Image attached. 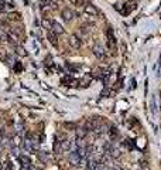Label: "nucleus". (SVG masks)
<instances>
[{"mask_svg":"<svg viewBox=\"0 0 161 170\" xmlns=\"http://www.w3.org/2000/svg\"><path fill=\"white\" fill-rule=\"evenodd\" d=\"M61 143V150H69L71 146H72V142L69 139H64L62 142H59Z\"/></svg>","mask_w":161,"mask_h":170,"instance_id":"nucleus-12","label":"nucleus"},{"mask_svg":"<svg viewBox=\"0 0 161 170\" xmlns=\"http://www.w3.org/2000/svg\"><path fill=\"white\" fill-rule=\"evenodd\" d=\"M71 2H72V3H75V2H77V0H71Z\"/></svg>","mask_w":161,"mask_h":170,"instance_id":"nucleus-24","label":"nucleus"},{"mask_svg":"<svg viewBox=\"0 0 161 170\" xmlns=\"http://www.w3.org/2000/svg\"><path fill=\"white\" fill-rule=\"evenodd\" d=\"M48 40H50V43H51V44L54 45V47H57V45H58V40H57V34H55L54 31H51V30L48 31Z\"/></svg>","mask_w":161,"mask_h":170,"instance_id":"nucleus-10","label":"nucleus"},{"mask_svg":"<svg viewBox=\"0 0 161 170\" xmlns=\"http://www.w3.org/2000/svg\"><path fill=\"white\" fill-rule=\"evenodd\" d=\"M109 135H110V139H116L117 135H119V132H117V129L114 128V126H112V128H109Z\"/></svg>","mask_w":161,"mask_h":170,"instance_id":"nucleus-16","label":"nucleus"},{"mask_svg":"<svg viewBox=\"0 0 161 170\" xmlns=\"http://www.w3.org/2000/svg\"><path fill=\"white\" fill-rule=\"evenodd\" d=\"M89 130L86 128H80V129H77V139H85V136L88 135Z\"/></svg>","mask_w":161,"mask_h":170,"instance_id":"nucleus-11","label":"nucleus"},{"mask_svg":"<svg viewBox=\"0 0 161 170\" xmlns=\"http://www.w3.org/2000/svg\"><path fill=\"white\" fill-rule=\"evenodd\" d=\"M65 128H68V129H77V125H75V123H71V122H66Z\"/></svg>","mask_w":161,"mask_h":170,"instance_id":"nucleus-21","label":"nucleus"},{"mask_svg":"<svg viewBox=\"0 0 161 170\" xmlns=\"http://www.w3.org/2000/svg\"><path fill=\"white\" fill-rule=\"evenodd\" d=\"M14 70H16V71H18V72H20V71L23 70L21 64H20V63H16V65H14Z\"/></svg>","mask_w":161,"mask_h":170,"instance_id":"nucleus-22","label":"nucleus"},{"mask_svg":"<svg viewBox=\"0 0 161 170\" xmlns=\"http://www.w3.org/2000/svg\"><path fill=\"white\" fill-rule=\"evenodd\" d=\"M9 19L10 20H20V14H18V13H10V14H9Z\"/></svg>","mask_w":161,"mask_h":170,"instance_id":"nucleus-19","label":"nucleus"},{"mask_svg":"<svg viewBox=\"0 0 161 170\" xmlns=\"http://www.w3.org/2000/svg\"><path fill=\"white\" fill-rule=\"evenodd\" d=\"M41 24H43V27L47 30H51V26H52V21H50L48 19H43V21H41Z\"/></svg>","mask_w":161,"mask_h":170,"instance_id":"nucleus-17","label":"nucleus"},{"mask_svg":"<svg viewBox=\"0 0 161 170\" xmlns=\"http://www.w3.org/2000/svg\"><path fill=\"white\" fill-rule=\"evenodd\" d=\"M84 9H85V13H86V14H89V16H98L99 14L98 9H96L92 3H89V2H88V3H85Z\"/></svg>","mask_w":161,"mask_h":170,"instance_id":"nucleus-4","label":"nucleus"},{"mask_svg":"<svg viewBox=\"0 0 161 170\" xmlns=\"http://www.w3.org/2000/svg\"><path fill=\"white\" fill-rule=\"evenodd\" d=\"M37 156H38V159H40L43 163H48V160H50V156H48L47 152H38Z\"/></svg>","mask_w":161,"mask_h":170,"instance_id":"nucleus-13","label":"nucleus"},{"mask_svg":"<svg viewBox=\"0 0 161 170\" xmlns=\"http://www.w3.org/2000/svg\"><path fill=\"white\" fill-rule=\"evenodd\" d=\"M18 162H20V164H21L23 167H30L31 166V160H30V157L27 155H20L18 156Z\"/></svg>","mask_w":161,"mask_h":170,"instance_id":"nucleus-5","label":"nucleus"},{"mask_svg":"<svg viewBox=\"0 0 161 170\" xmlns=\"http://www.w3.org/2000/svg\"><path fill=\"white\" fill-rule=\"evenodd\" d=\"M107 155H109L112 159H117V157H120V149L112 146V148L109 149V152H107Z\"/></svg>","mask_w":161,"mask_h":170,"instance_id":"nucleus-9","label":"nucleus"},{"mask_svg":"<svg viewBox=\"0 0 161 170\" xmlns=\"http://www.w3.org/2000/svg\"><path fill=\"white\" fill-rule=\"evenodd\" d=\"M14 50H16V54H17L18 57H26L27 56L26 50H24V47H21V45H14Z\"/></svg>","mask_w":161,"mask_h":170,"instance_id":"nucleus-14","label":"nucleus"},{"mask_svg":"<svg viewBox=\"0 0 161 170\" xmlns=\"http://www.w3.org/2000/svg\"><path fill=\"white\" fill-rule=\"evenodd\" d=\"M93 54H95V57L99 60L105 58V50H103V47L99 44V43H96V44L93 45Z\"/></svg>","mask_w":161,"mask_h":170,"instance_id":"nucleus-3","label":"nucleus"},{"mask_svg":"<svg viewBox=\"0 0 161 170\" xmlns=\"http://www.w3.org/2000/svg\"><path fill=\"white\" fill-rule=\"evenodd\" d=\"M109 170H120V169H114V167H112V169H109Z\"/></svg>","mask_w":161,"mask_h":170,"instance_id":"nucleus-23","label":"nucleus"},{"mask_svg":"<svg viewBox=\"0 0 161 170\" xmlns=\"http://www.w3.org/2000/svg\"><path fill=\"white\" fill-rule=\"evenodd\" d=\"M73 4H75L77 7H84V6H85V0H77Z\"/></svg>","mask_w":161,"mask_h":170,"instance_id":"nucleus-20","label":"nucleus"},{"mask_svg":"<svg viewBox=\"0 0 161 170\" xmlns=\"http://www.w3.org/2000/svg\"><path fill=\"white\" fill-rule=\"evenodd\" d=\"M61 16H62V19L65 20V21H71V20L73 19V11L71 10V9H64Z\"/></svg>","mask_w":161,"mask_h":170,"instance_id":"nucleus-7","label":"nucleus"},{"mask_svg":"<svg viewBox=\"0 0 161 170\" xmlns=\"http://www.w3.org/2000/svg\"><path fill=\"white\" fill-rule=\"evenodd\" d=\"M51 31H54L55 34H64V27L59 24L58 21H52V26H51Z\"/></svg>","mask_w":161,"mask_h":170,"instance_id":"nucleus-8","label":"nucleus"},{"mask_svg":"<svg viewBox=\"0 0 161 170\" xmlns=\"http://www.w3.org/2000/svg\"><path fill=\"white\" fill-rule=\"evenodd\" d=\"M69 44H71V47H72V48H79L82 43H80V38L78 37V36L72 34V36L69 37Z\"/></svg>","mask_w":161,"mask_h":170,"instance_id":"nucleus-6","label":"nucleus"},{"mask_svg":"<svg viewBox=\"0 0 161 170\" xmlns=\"http://www.w3.org/2000/svg\"><path fill=\"white\" fill-rule=\"evenodd\" d=\"M38 143H40V142H37L36 137L27 136L26 139L23 141V149L26 152H28V153H34V152H37V149H38Z\"/></svg>","mask_w":161,"mask_h":170,"instance_id":"nucleus-1","label":"nucleus"},{"mask_svg":"<svg viewBox=\"0 0 161 170\" xmlns=\"http://www.w3.org/2000/svg\"><path fill=\"white\" fill-rule=\"evenodd\" d=\"M80 84H82V87H88V85L91 84V77H88V75H86V77L80 81Z\"/></svg>","mask_w":161,"mask_h":170,"instance_id":"nucleus-18","label":"nucleus"},{"mask_svg":"<svg viewBox=\"0 0 161 170\" xmlns=\"http://www.w3.org/2000/svg\"><path fill=\"white\" fill-rule=\"evenodd\" d=\"M23 133H24V125L23 123H16V135L21 136Z\"/></svg>","mask_w":161,"mask_h":170,"instance_id":"nucleus-15","label":"nucleus"},{"mask_svg":"<svg viewBox=\"0 0 161 170\" xmlns=\"http://www.w3.org/2000/svg\"><path fill=\"white\" fill-rule=\"evenodd\" d=\"M69 163L72 164V166H79L80 163H82V157H80V155L78 153V150H73L72 153H69Z\"/></svg>","mask_w":161,"mask_h":170,"instance_id":"nucleus-2","label":"nucleus"}]
</instances>
